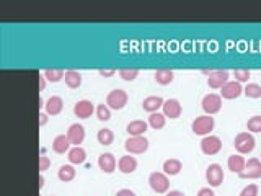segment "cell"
I'll return each instance as SVG.
<instances>
[{"mask_svg":"<svg viewBox=\"0 0 261 196\" xmlns=\"http://www.w3.org/2000/svg\"><path fill=\"white\" fill-rule=\"evenodd\" d=\"M215 128V121L212 116L209 114H204V116H197L191 124V131L195 132L196 136H209L211 132L214 131Z\"/></svg>","mask_w":261,"mask_h":196,"instance_id":"6da1fadb","label":"cell"},{"mask_svg":"<svg viewBox=\"0 0 261 196\" xmlns=\"http://www.w3.org/2000/svg\"><path fill=\"white\" fill-rule=\"evenodd\" d=\"M255 144H256V141H255V137H253L251 132H240V134L235 136V141H233L235 150L238 154H242V155L253 152Z\"/></svg>","mask_w":261,"mask_h":196,"instance_id":"7a4b0ae2","label":"cell"},{"mask_svg":"<svg viewBox=\"0 0 261 196\" xmlns=\"http://www.w3.org/2000/svg\"><path fill=\"white\" fill-rule=\"evenodd\" d=\"M124 149L128 150V154H144V152H147V149H148V139L146 136H137V137H130L129 136V139H126L124 142Z\"/></svg>","mask_w":261,"mask_h":196,"instance_id":"3957f363","label":"cell"},{"mask_svg":"<svg viewBox=\"0 0 261 196\" xmlns=\"http://www.w3.org/2000/svg\"><path fill=\"white\" fill-rule=\"evenodd\" d=\"M148 185L155 193H166L170 190V180L168 175L163 172H154L148 177Z\"/></svg>","mask_w":261,"mask_h":196,"instance_id":"277c9868","label":"cell"},{"mask_svg":"<svg viewBox=\"0 0 261 196\" xmlns=\"http://www.w3.org/2000/svg\"><path fill=\"white\" fill-rule=\"evenodd\" d=\"M106 105L110 106V110H123L126 105H128V93L121 88H114L108 93L106 97Z\"/></svg>","mask_w":261,"mask_h":196,"instance_id":"5b68a950","label":"cell"},{"mask_svg":"<svg viewBox=\"0 0 261 196\" xmlns=\"http://www.w3.org/2000/svg\"><path fill=\"white\" fill-rule=\"evenodd\" d=\"M201 106L206 114L212 116V114L219 113L220 108H222V97L217 95V93H208V95L202 98Z\"/></svg>","mask_w":261,"mask_h":196,"instance_id":"8992f818","label":"cell"},{"mask_svg":"<svg viewBox=\"0 0 261 196\" xmlns=\"http://www.w3.org/2000/svg\"><path fill=\"white\" fill-rule=\"evenodd\" d=\"M201 150L206 155H217L222 150V141L217 136H206L201 141Z\"/></svg>","mask_w":261,"mask_h":196,"instance_id":"52a82bcc","label":"cell"},{"mask_svg":"<svg viewBox=\"0 0 261 196\" xmlns=\"http://www.w3.org/2000/svg\"><path fill=\"white\" fill-rule=\"evenodd\" d=\"M206 180H208L209 186L212 188H217V186L222 185L224 181V170L219 163H211V165L206 168Z\"/></svg>","mask_w":261,"mask_h":196,"instance_id":"ba28073f","label":"cell"},{"mask_svg":"<svg viewBox=\"0 0 261 196\" xmlns=\"http://www.w3.org/2000/svg\"><path fill=\"white\" fill-rule=\"evenodd\" d=\"M244 93V87H242L240 82H237V80H228V82L220 88V97L224 98V100H235Z\"/></svg>","mask_w":261,"mask_h":196,"instance_id":"9c48e42d","label":"cell"},{"mask_svg":"<svg viewBox=\"0 0 261 196\" xmlns=\"http://www.w3.org/2000/svg\"><path fill=\"white\" fill-rule=\"evenodd\" d=\"M228 72L227 70H212L208 75V85L212 88V90H220L226 83L228 82Z\"/></svg>","mask_w":261,"mask_h":196,"instance_id":"30bf717a","label":"cell"},{"mask_svg":"<svg viewBox=\"0 0 261 196\" xmlns=\"http://www.w3.org/2000/svg\"><path fill=\"white\" fill-rule=\"evenodd\" d=\"M240 178H261V159L251 157L246 160V167L240 173Z\"/></svg>","mask_w":261,"mask_h":196,"instance_id":"8fae6325","label":"cell"},{"mask_svg":"<svg viewBox=\"0 0 261 196\" xmlns=\"http://www.w3.org/2000/svg\"><path fill=\"white\" fill-rule=\"evenodd\" d=\"M183 113V106L181 103L177 100V98H170L163 103V114L170 119H177L181 116Z\"/></svg>","mask_w":261,"mask_h":196,"instance_id":"7c38bea8","label":"cell"},{"mask_svg":"<svg viewBox=\"0 0 261 196\" xmlns=\"http://www.w3.org/2000/svg\"><path fill=\"white\" fill-rule=\"evenodd\" d=\"M93 111H95V106H93L92 101H88V100H80L74 105V114L79 119L90 118L93 114Z\"/></svg>","mask_w":261,"mask_h":196,"instance_id":"4fadbf2b","label":"cell"},{"mask_svg":"<svg viewBox=\"0 0 261 196\" xmlns=\"http://www.w3.org/2000/svg\"><path fill=\"white\" fill-rule=\"evenodd\" d=\"M98 167H100V170L105 173H113L116 170V167H118V160H116L113 154L105 152L98 157Z\"/></svg>","mask_w":261,"mask_h":196,"instance_id":"5bb4252c","label":"cell"},{"mask_svg":"<svg viewBox=\"0 0 261 196\" xmlns=\"http://www.w3.org/2000/svg\"><path fill=\"white\" fill-rule=\"evenodd\" d=\"M118 168L121 173H126V175H129V173H134L137 170V160L136 157H132L130 154H126L123 155L119 160H118Z\"/></svg>","mask_w":261,"mask_h":196,"instance_id":"9a60e30c","label":"cell"},{"mask_svg":"<svg viewBox=\"0 0 261 196\" xmlns=\"http://www.w3.org/2000/svg\"><path fill=\"white\" fill-rule=\"evenodd\" d=\"M163 103H165V100L162 97L159 95H152V97H147V98H144V101H142V108L144 111H147V113H157L160 108H163Z\"/></svg>","mask_w":261,"mask_h":196,"instance_id":"2e32d148","label":"cell"},{"mask_svg":"<svg viewBox=\"0 0 261 196\" xmlns=\"http://www.w3.org/2000/svg\"><path fill=\"white\" fill-rule=\"evenodd\" d=\"M67 137L70 139L72 144L77 147L79 144H82L83 139H85V128L79 123L72 124V126L67 129Z\"/></svg>","mask_w":261,"mask_h":196,"instance_id":"e0dca14e","label":"cell"},{"mask_svg":"<svg viewBox=\"0 0 261 196\" xmlns=\"http://www.w3.org/2000/svg\"><path fill=\"white\" fill-rule=\"evenodd\" d=\"M227 167H228V170H230V172L240 175V173L244 172L245 167H246V160H245V157L242 154H233L227 160Z\"/></svg>","mask_w":261,"mask_h":196,"instance_id":"ac0fdd59","label":"cell"},{"mask_svg":"<svg viewBox=\"0 0 261 196\" xmlns=\"http://www.w3.org/2000/svg\"><path fill=\"white\" fill-rule=\"evenodd\" d=\"M44 106H46V113L49 114V116H57V114L62 111V108H64V101H62L61 97L52 95V97L48 98V101Z\"/></svg>","mask_w":261,"mask_h":196,"instance_id":"d6986e66","label":"cell"},{"mask_svg":"<svg viewBox=\"0 0 261 196\" xmlns=\"http://www.w3.org/2000/svg\"><path fill=\"white\" fill-rule=\"evenodd\" d=\"M70 146H72V142H70V139H69V137H67L65 134L56 136V137H54V141H52V150H54L56 154H65V152H69Z\"/></svg>","mask_w":261,"mask_h":196,"instance_id":"ffe728a7","label":"cell"},{"mask_svg":"<svg viewBox=\"0 0 261 196\" xmlns=\"http://www.w3.org/2000/svg\"><path fill=\"white\" fill-rule=\"evenodd\" d=\"M148 128V123L141 121V119H136V121H130L128 126H126V131L130 137H137V136H144L146 134Z\"/></svg>","mask_w":261,"mask_h":196,"instance_id":"44dd1931","label":"cell"},{"mask_svg":"<svg viewBox=\"0 0 261 196\" xmlns=\"http://www.w3.org/2000/svg\"><path fill=\"white\" fill-rule=\"evenodd\" d=\"M87 160V152H85L83 147H72L69 150V162L72 165H82V163Z\"/></svg>","mask_w":261,"mask_h":196,"instance_id":"7402d4cb","label":"cell"},{"mask_svg":"<svg viewBox=\"0 0 261 196\" xmlns=\"http://www.w3.org/2000/svg\"><path fill=\"white\" fill-rule=\"evenodd\" d=\"M181 170H183V163L179 159H168L163 162V173H166V175L175 177Z\"/></svg>","mask_w":261,"mask_h":196,"instance_id":"603a6c76","label":"cell"},{"mask_svg":"<svg viewBox=\"0 0 261 196\" xmlns=\"http://www.w3.org/2000/svg\"><path fill=\"white\" fill-rule=\"evenodd\" d=\"M173 77H175V74L170 69H159V70H155V74H154L155 82L163 87L170 85V83L173 82Z\"/></svg>","mask_w":261,"mask_h":196,"instance_id":"cb8c5ba5","label":"cell"},{"mask_svg":"<svg viewBox=\"0 0 261 196\" xmlns=\"http://www.w3.org/2000/svg\"><path fill=\"white\" fill-rule=\"evenodd\" d=\"M64 80H65V85L69 88H79L82 85V75L77 70H67Z\"/></svg>","mask_w":261,"mask_h":196,"instance_id":"d4e9b609","label":"cell"},{"mask_svg":"<svg viewBox=\"0 0 261 196\" xmlns=\"http://www.w3.org/2000/svg\"><path fill=\"white\" fill-rule=\"evenodd\" d=\"M57 177H59L61 181L64 183H69L75 178V168L72 165H61L59 170H57Z\"/></svg>","mask_w":261,"mask_h":196,"instance_id":"484cf974","label":"cell"},{"mask_svg":"<svg viewBox=\"0 0 261 196\" xmlns=\"http://www.w3.org/2000/svg\"><path fill=\"white\" fill-rule=\"evenodd\" d=\"M97 139H98V142H100L101 146H111V144H113V141H114V134H113V131H111V129L103 128V129H100V131L97 132Z\"/></svg>","mask_w":261,"mask_h":196,"instance_id":"4316f807","label":"cell"},{"mask_svg":"<svg viewBox=\"0 0 261 196\" xmlns=\"http://www.w3.org/2000/svg\"><path fill=\"white\" fill-rule=\"evenodd\" d=\"M165 124H166V116L163 113H152L150 116H148V126L150 128H154V129H162V128H165Z\"/></svg>","mask_w":261,"mask_h":196,"instance_id":"83f0119b","label":"cell"},{"mask_svg":"<svg viewBox=\"0 0 261 196\" xmlns=\"http://www.w3.org/2000/svg\"><path fill=\"white\" fill-rule=\"evenodd\" d=\"M43 75L46 77V80H49V82L57 83L65 77V72L62 69H46Z\"/></svg>","mask_w":261,"mask_h":196,"instance_id":"f1b7e54d","label":"cell"},{"mask_svg":"<svg viewBox=\"0 0 261 196\" xmlns=\"http://www.w3.org/2000/svg\"><path fill=\"white\" fill-rule=\"evenodd\" d=\"M95 113H97V118L100 119V121H110L111 119V110H110V106L105 105V103L98 105Z\"/></svg>","mask_w":261,"mask_h":196,"instance_id":"f546056e","label":"cell"},{"mask_svg":"<svg viewBox=\"0 0 261 196\" xmlns=\"http://www.w3.org/2000/svg\"><path fill=\"white\" fill-rule=\"evenodd\" d=\"M244 93L248 98H261V85H258V83H248L244 88Z\"/></svg>","mask_w":261,"mask_h":196,"instance_id":"4dcf8cb0","label":"cell"},{"mask_svg":"<svg viewBox=\"0 0 261 196\" xmlns=\"http://www.w3.org/2000/svg\"><path fill=\"white\" fill-rule=\"evenodd\" d=\"M246 128H248L250 132H261V114L251 116L248 123H246Z\"/></svg>","mask_w":261,"mask_h":196,"instance_id":"1f68e13d","label":"cell"},{"mask_svg":"<svg viewBox=\"0 0 261 196\" xmlns=\"http://www.w3.org/2000/svg\"><path fill=\"white\" fill-rule=\"evenodd\" d=\"M139 75V70L137 69H121L119 70V77L123 80H128V82H132L136 80Z\"/></svg>","mask_w":261,"mask_h":196,"instance_id":"d6a6232c","label":"cell"},{"mask_svg":"<svg viewBox=\"0 0 261 196\" xmlns=\"http://www.w3.org/2000/svg\"><path fill=\"white\" fill-rule=\"evenodd\" d=\"M233 75H235V80H237V82L244 83V82H248V80H250V77H251V72H250V70H242V69H237L235 72H233Z\"/></svg>","mask_w":261,"mask_h":196,"instance_id":"836d02e7","label":"cell"},{"mask_svg":"<svg viewBox=\"0 0 261 196\" xmlns=\"http://www.w3.org/2000/svg\"><path fill=\"white\" fill-rule=\"evenodd\" d=\"M240 196H258V186L256 185H248L240 191Z\"/></svg>","mask_w":261,"mask_h":196,"instance_id":"e575fe53","label":"cell"},{"mask_svg":"<svg viewBox=\"0 0 261 196\" xmlns=\"http://www.w3.org/2000/svg\"><path fill=\"white\" fill-rule=\"evenodd\" d=\"M49 167H51V160L48 155H39V173L46 172Z\"/></svg>","mask_w":261,"mask_h":196,"instance_id":"d590c367","label":"cell"},{"mask_svg":"<svg viewBox=\"0 0 261 196\" xmlns=\"http://www.w3.org/2000/svg\"><path fill=\"white\" fill-rule=\"evenodd\" d=\"M197 196H215V193H214L212 188L206 186V188H201L199 191H197Z\"/></svg>","mask_w":261,"mask_h":196,"instance_id":"8d00e7d4","label":"cell"},{"mask_svg":"<svg viewBox=\"0 0 261 196\" xmlns=\"http://www.w3.org/2000/svg\"><path fill=\"white\" fill-rule=\"evenodd\" d=\"M116 196H136V193H134L132 190H129V188H123V190H119L118 193H116Z\"/></svg>","mask_w":261,"mask_h":196,"instance_id":"74e56055","label":"cell"},{"mask_svg":"<svg viewBox=\"0 0 261 196\" xmlns=\"http://www.w3.org/2000/svg\"><path fill=\"white\" fill-rule=\"evenodd\" d=\"M114 74H116L114 69H101V70H100L101 77H111V75H114Z\"/></svg>","mask_w":261,"mask_h":196,"instance_id":"f35d334b","label":"cell"},{"mask_svg":"<svg viewBox=\"0 0 261 196\" xmlns=\"http://www.w3.org/2000/svg\"><path fill=\"white\" fill-rule=\"evenodd\" d=\"M44 87H46V77H44V75H39V77H38V88H39V92L44 90Z\"/></svg>","mask_w":261,"mask_h":196,"instance_id":"ab89813d","label":"cell"},{"mask_svg":"<svg viewBox=\"0 0 261 196\" xmlns=\"http://www.w3.org/2000/svg\"><path fill=\"white\" fill-rule=\"evenodd\" d=\"M39 126H44V124L48 123V114H44V113H39Z\"/></svg>","mask_w":261,"mask_h":196,"instance_id":"60d3db41","label":"cell"},{"mask_svg":"<svg viewBox=\"0 0 261 196\" xmlns=\"http://www.w3.org/2000/svg\"><path fill=\"white\" fill-rule=\"evenodd\" d=\"M166 196H184L183 191H179V190H172V191H168L166 193Z\"/></svg>","mask_w":261,"mask_h":196,"instance_id":"b9f144b4","label":"cell"},{"mask_svg":"<svg viewBox=\"0 0 261 196\" xmlns=\"http://www.w3.org/2000/svg\"><path fill=\"white\" fill-rule=\"evenodd\" d=\"M44 186V177L43 175H39V190H41Z\"/></svg>","mask_w":261,"mask_h":196,"instance_id":"7bdbcfd3","label":"cell"},{"mask_svg":"<svg viewBox=\"0 0 261 196\" xmlns=\"http://www.w3.org/2000/svg\"><path fill=\"white\" fill-rule=\"evenodd\" d=\"M260 159H261V155H260Z\"/></svg>","mask_w":261,"mask_h":196,"instance_id":"ee69618b","label":"cell"}]
</instances>
